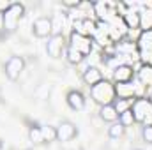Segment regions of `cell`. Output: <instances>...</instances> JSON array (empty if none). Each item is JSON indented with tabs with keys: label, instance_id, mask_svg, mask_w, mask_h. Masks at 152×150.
I'll return each instance as SVG.
<instances>
[{
	"label": "cell",
	"instance_id": "obj_1",
	"mask_svg": "<svg viewBox=\"0 0 152 150\" xmlns=\"http://www.w3.org/2000/svg\"><path fill=\"white\" fill-rule=\"evenodd\" d=\"M90 97L94 99V103H97L99 106H106V104H113L117 99L115 94V83L110 79H103L97 85L90 87Z\"/></svg>",
	"mask_w": 152,
	"mask_h": 150
},
{
	"label": "cell",
	"instance_id": "obj_2",
	"mask_svg": "<svg viewBox=\"0 0 152 150\" xmlns=\"http://www.w3.org/2000/svg\"><path fill=\"white\" fill-rule=\"evenodd\" d=\"M23 16H25V5L20 4V2H11L9 9L2 14V27H4V30L9 32V34L16 32L18 23H20V20Z\"/></svg>",
	"mask_w": 152,
	"mask_h": 150
},
{
	"label": "cell",
	"instance_id": "obj_3",
	"mask_svg": "<svg viewBox=\"0 0 152 150\" xmlns=\"http://www.w3.org/2000/svg\"><path fill=\"white\" fill-rule=\"evenodd\" d=\"M131 113L134 117V122L136 124H142L145 122L149 117L152 115V103L149 97H138L133 101L131 104Z\"/></svg>",
	"mask_w": 152,
	"mask_h": 150
},
{
	"label": "cell",
	"instance_id": "obj_4",
	"mask_svg": "<svg viewBox=\"0 0 152 150\" xmlns=\"http://www.w3.org/2000/svg\"><path fill=\"white\" fill-rule=\"evenodd\" d=\"M23 71H25V58L20 55L9 57V60L4 64V73L7 76V79L11 81H18Z\"/></svg>",
	"mask_w": 152,
	"mask_h": 150
},
{
	"label": "cell",
	"instance_id": "obj_5",
	"mask_svg": "<svg viewBox=\"0 0 152 150\" xmlns=\"http://www.w3.org/2000/svg\"><path fill=\"white\" fill-rule=\"evenodd\" d=\"M67 46H71V48H75L76 51H80L81 55H90L92 53V48H94V39L88 37V36H83V34H78V32H71V36H69V42H67Z\"/></svg>",
	"mask_w": 152,
	"mask_h": 150
},
{
	"label": "cell",
	"instance_id": "obj_6",
	"mask_svg": "<svg viewBox=\"0 0 152 150\" xmlns=\"http://www.w3.org/2000/svg\"><path fill=\"white\" fill-rule=\"evenodd\" d=\"M66 48H67V41L64 37V34H51V37L46 42V53L51 58H60Z\"/></svg>",
	"mask_w": 152,
	"mask_h": 150
},
{
	"label": "cell",
	"instance_id": "obj_7",
	"mask_svg": "<svg viewBox=\"0 0 152 150\" xmlns=\"http://www.w3.org/2000/svg\"><path fill=\"white\" fill-rule=\"evenodd\" d=\"M51 32H53V21H51V18L41 16V18H37L32 23V34L37 39H50L51 37Z\"/></svg>",
	"mask_w": 152,
	"mask_h": 150
},
{
	"label": "cell",
	"instance_id": "obj_8",
	"mask_svg": "<svg viewBox=\"0 0 152 150\" xmlns=\"http://www.w3.org/2000/svg\"><path fill=\"white\" fill-rule=\"evenodd\" d=\"M78 136V127H76L75 122L71 120H62L58 125H57V141H71Z\"/></svg>",
	"mask_w": 152,
	"mask_h": 150
},
{
	"label": "cell",
	"instance_id": "obj_9",
	"mask_svg": "<svg viewBox=\"0 0 152 150\" xmlns=\"http://www.w3.org/2000/svg\"><path fill=\"white\" fill-rule=\"evenodd\" d=\"M136 76V71L129 64H120L113 69V81L115 83H129Z\"/></svg>",
	"mask_w": 152,
	"mask_h": 150
},
{
	"label": "cell",
	"instance_id": "obj_10",
	"mask_svg": "<svg viewBox=\"0 0 152 150\" xmlns=\"http://www.w3.org/2000/svg\"><path fill=\"white\" fill-rule=\"evenodd\" d=\"M81 79H83V83H85V85L90 88V87L97 85L99 81H103V79H104V76H103V71H101L99 67H96V66H90V67H87V69L83 71Z\"/></svg>",
	"mask_w": 152,
	"mask_h": 150
},
{
	"label": "cell",
	"instance_id": "obj_11",
	"mask_svg": "<svg viewBox=\"0 0 152 150\" xmlns=\"http://www.w3.org/2000/svg\"><path fill=\"white\" fill-rule=\"evenodd\" d=\"M75 32L92 37V36H96V32H97V23L92 21V20H88V18L76 20L75 21Z\"/></svg>",
	"mask_w": 152,
	"mask_h": 150
},
{
	"label": "cell",
	"instance_id": "obj_12",
	"mask_svg": "<svg viewBox=\"0 0 152 150\" xmlns=\"http://www.w3.org/2000/svg\"><path fill=\"white\" fill-rule=\"evenodd\" d=\"M66 103H67V106H69L71 110H75V111H81V110L85 108V104H87L85 95H83L80 90H69L67 95H66Z\"/></svg>",
	"mask_w": 152,
	"mask_h": 150
},
{
	"label": "cell",
	"instance_id": "obj_13",
	"mask_svg": "<svg viewBox=\"0 0 152 150\" xmlns=\"http://www.w3.org/2000/svg\"><path fill=\"white\" fill-rule=\"evenodd\" d=\"M115 94H117V99L133 101L134 95H136V87H134L133 81H129V83H115Z\"/></svg>",
	"mask_w": 152,
	"mask_h": 150
},
{
	"label": "cell",
	"instance_id": "obj_14",
	"mask_svg": "<svg viewBox=\"0 0 152 150\" xmlns=\"http://www.w3.org/2000/svg\"><path fill=\"white\" fill-rule=\"evenodd\" d=\"M122 21H124L126 28H129V30L142 28V14L138 11H127L126 14H122Z\"/></svg>",
	"mask_w": 152,
	"mask_h": 150
},
{
	"label": "cell",
	"instance_id": "obj_15",
	"mask_svg": "<svg viewBox=\"0 0 152 150\" xmlns=\"http://www.w3.org/2000/svg\"><path fill=\"white\" fill-rule=\"evenodd\" d=\"M99 118H101L103 122H110V124L118 122V111H117L115 104L101 106V110H99Z\"/></svg>",
	"mask_w": 152,
	"mask_h": 150
},
{
	"label": "cell",
	"instance_id": "obj_16",
	"mask_svg": "<svg viewBox=\"0 0 152 150\" xmlns=\"http://www.w3.org/2000/svg\"><path fill=\"white\" fill-rule=\"evenodd\" d=\"M136 78L142 85L152 87V66L151 64H142L140 69L136 71Z\"/></svg>",
	"mask_w": 152,
	"mask_h": 150
},
{
	"label": "cell",
	"instance_id": "obj_17",
	"mask_svg": "<svg viewBox=\"0 0 152 150\" xmlns=\"http://www.w3.org/2000/svg\"><path fill=\"white\" fill-rule=\"evenodd\" d=\"M64 57H66V60H67L69 64H73V66L81 64V62H83V58H85V55H81L80 51H76L75 48H71V46H67V48H66Z\"/></svg>",
	"mask_w": 152,
	"mask_h": 150
},
{
	"label": "cell",
	"instance_id": "obj_18",
	"mask_svg": "<svg viewBox=\"0 0 152 150\" xmlns=\"http://www.w3.org/2000/svg\"><path fill=\"white\" fill-rule=\"evenodd\" d=\"M28 140H30V143H34V145H41V143H44L41 125L36 124V125H32V127L28 129Z\"/></svg>",
	"mask_w": 152,
	"mask_h": 150
},
{
	"label": "cell",
	"instance_id": "obj_19",
	"mask_svg": "<svg viewBox=\"0 0 152 150\" xmlns=\"http://www.w3.org/2000/svg\"><path fill=\"white\" fill-rule=\"evenodd\" d=\"M124 134H126V127H124L120 122H115V124H112V125L108 127V136H110L112 140H120Z\"/></svg>",
	"mask_w": 152,
	"mask_h": 150
},
{
	"label": "cell",
	"instance_id": "obj_20",
	"mask_svg": "<svg viewBox=\"0 0 152 150\" xmlns=\"http://www.w3.org/2000/svg\"><path fill=\"white\" fill-rule=\"evenodd\" d=\"M41 129H42V140H44V143L57 141V127H53V125H41Z\"/></svg>",
	"mask_w": 152,
	"mask_h": 150
},
{
	"label": "cell",
	"instance_id": "obj_21",
	"mask_svg": "<svg viewBox=\"0 0 152 150\" xmlns=\"http://www.w3.org/2000/svg\"><path fill=\"white\" fill-rule=\"evenodd\" d=\"M138 42H140V46H142L143 50L152 51V28L143 30V32H142V36H140V39H138Z\"/></svg>",
	"mask_w": 152,
	"mask_h": 150
},
{
	"label": "cell",
	"instance_id": "obj_22",
	"mask_svg": "<svg viewBox=\"0 0 152 150\" xmlns=\"http://www.w3.org/2000/svg\"><path fill=\"white\" fill-rule=\"evenodd\" d=\"M92 9H94V12L97 14L99 20H104L106 14H108V4L106 2H94L92 4Z\"/></svg>",
	"mask_w": 152,
	"mask_h": 150
},
{
	"label": "cell",
	"instance_id": "obj_23",
	"mask_svg": "<svg viewBox=\"0 0 152 150\" xmlns=\"http://www.w3.org/2000/svg\"><path fill=\"white\" fill-rule=\"evenodd\" d=\"M118 122H120V124H122L126 129L136 124V122H134V117H133V113H131V110H127V111L120 113V115H118Z\"/></svg>",
	"mask_w": 152,
	"mask_h": 150
},
{
	"label": "cell",
	"instance_id": "obj_24",
	"mask_svg": "<svg viewBox=\"0 0 152 150\" xmlns=\"http://www.w3.org/2000/svg\"><path fill=\"white\" fill-rule=\"evenodd\" d=\"M115 108H117V111L118 115L124 111H127V110H131V104H133V101H129V99H115Z\"/></svg>",
	"mask_w": 152,
	"mask_h": 150
},
{
	"label": "cell",
	"instance_id": "obj_25",
	"mask_svg": "<svg viewBox=\"0 0 152 150\" xmlns=\"http://www.w3.org/2000/svg\"><path fill=\"white\" fill-rule=\"evenodd\" d=\"M142 138L147 145H152V125L151 124H145L143 129H142Z\"/></svg>",
	"mask_w": 152,
	"mask_h": 150
},
{
	"label": "cell",
	"instance_id": "obj_26",
	"mask_svg": "<svg viewBox=\"0 0 152 150\" xmlns=\"http://www.w3.org/2000/svg\"><path fill=\"white\" fill-rule=\"evenodd\" d=\"M62 4H64L66 7H71V9H73V7H80V5H81V2H80V0H62Z\"/></svg>",
	"mask_w": 152,
	"mask_h": 150
},
{
	"label": "cell",
	"instance_id": "obj_27",
	"mask_svg": "<svg viewBox=\"0 0 152 150\" xmlns=\"http://www.w3.org/2000/svg\"><path fill=\"white\" fill-rule=\"evenodd\" d=\"M9 5H11V2H7V0H0V14H4V12L9 9Z\"/></svg>",
	"mask_w": 152,
	"mask_h": 150
},
{
	"label": "cell",
	"instance_id": "obj_28",
	"mask_svg": "<svg viewBox=\"0 0 152 150\" xmlns=\"http://www.w3.org/2000/svg\"><path fill=\"white\" fill-rule=\"evenodd\" d=\"M149 99H151V103H152V94H151V95H149Z\"/></svg>",
	"mask_w": 152,
	"mask_h": 150
},
{
	"label": "cell",
	"instance_id": "obj_29",
	"mask_svg": "<svg viewBox=\"0 0 152 150\" xmlns=\"http://www.w3.org/2000/svg\"><path fill=\"white\" fill-rule=\"evenodd\" d=\"M133 150H142V149H133Z\"/></svg>",
	"mask_w": 152,
	"mask_h": 150
}]
</instances>
